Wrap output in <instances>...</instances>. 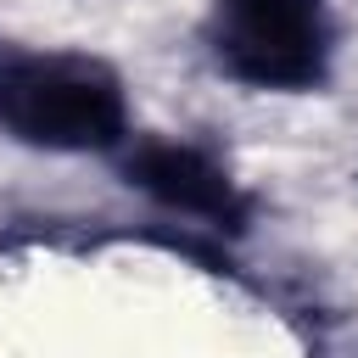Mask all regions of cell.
<instances>
[{"label": "cell", "mask_w": 358, "mask_h": 358, "mask_svg": "<svg viewBox=\"0 0 358 358\" xmlns=\"http://www.w3.org/2000/svg\"><path fill=\"white\" fill-rule=\"evenodd\" d=\"M0 129L39 151H112L129 140L123 78L78 50H0Z\"/></svg>", "instance_id": "cell-1"}, {"label": "cell", "mask_w": 358, "mask_h": 358, "mask_svg": "<svg viewBox=\"0 0 358 358\" xmlns=\"http://www.w3.org/2000/svg\"><path fill=\"white\" fill-rule=\"evenodd\" d=\"M213 56L252 90H313L330 67L324 0H218Z\"/></svg>", "instance_id": "cell-2"}, {"label": "cell", "mask_w": 358, "mask_h": 358, "mask_svg": "<svg viewBox=\"0 0 358 358\" xmlns=\"http://www.w3.org/2000/svg\"><path fill=\"white\" fill-rule=\"evenodd\" d=\"M123 173L129 185H140L151 201H162L168 213H185V218H207V224H229L241 229L246 218V201L235 190V179L201 151V145H185V140H129V157H123Z\"/></svg>", "instance_id": "cell-3"}]
</instances>
